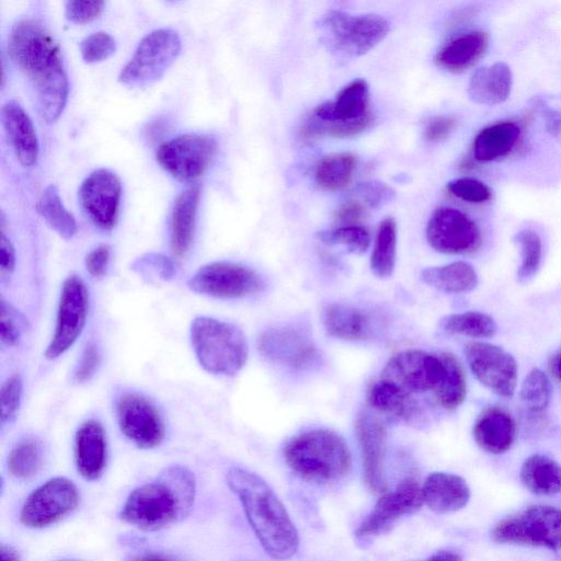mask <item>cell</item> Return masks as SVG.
<instances>
[{"label": "cell", "instance_id": "1", "mask_svg": "<svg viewBox=\"0 0 561 561\" xmlns=\"http://www.w3.org/2000/svg\"><path fill=\"white\" fill-rule=\"evenodd\" d=\"M8 51L33 87L43 119L56 122L67 103L68 80L59 45L50 32L37 21H19L10 32Z\"/></svg>", "mask_w": 561, "mask_h": 561}, {"label": "cell", "instance_id": "2", "mask_svg": "<svg viewBox=\"0 0 561 561\" xmlns=\"http://www.w3.org/2000/svg\"><path fill=\"white\" fill-rule=\"evenodd\" d=\"M226 482L265 552L277 560L291 558L299 547L298 531L273 489L257 474L238 467L229 469Z\"/></svg>", "mask_w": 561, "mask_h": 561}, {"label": "cell", "instance_id": "3", "mask_svg": "<svg viewBox=\"0 0 561 561\" xmlns=\"http://www.w3.org/2000/svg\"><path fill=\"white\" fill-rule=\"evenodd\" d=\"M196 493L194 474L185 467L163 469L127 496L121 518L146 531H154L183 519L191 511Z\"/></svg>", "mask_w": 561, "mask_h": 561}, {"label": "cell", "instance_id": "4", "mask_svg": "<svg viewBox=\"0 0 561 561\" xmlns=\"http://www.w3.org/2000/svg\"><path fill=\"white\" fill-rule=\"evenodd\" d=\"M288 467L304 479L331 482L345 477L352 468L346 440L336 432L317 428L304 432L284 447Z\"/></svg>", "mask_w": 561, "mask_h": 561}, {"label": "cell", "instance_id": "5", "mask_svg": "<svg viewBox=\"0 0 561 561\" xmlns=\"http://www.w3.org/2000/svg\"><path fill=\"white\" fill-rule=\"evenodd\" d=\"M191 342L198 363L210 374L233 376L247 363V339L234 324L197 317L191 324Z\"/></svg>", "mask_w": 561, "mask_h": 561}, {"label": "cell", "instance_id": "6", "mask_svg": "<svg viewBox=\"0 0 561 561\" xmlns=\"http://www.w3.org/2000/svg\"><path fill=\"white\" fill-rule=\"evenodd\" d=\"M317 28L327 48L343 57H358L377 46L388 34V21L373 13L352 15L340 10L325 12Z\"/></svg>", "mask_w": 561, "mask_h": 561}, {"label": "cell", "instance_id": "7", "mask_svg": "<svg viewBox=\"0 0 561 561\" xmlns=\"http://www.w3.org/2000/svg\"><path fill=\"white\" fill-rule=\"evenodd\" d=\"M491 537L499 543L543 547L561 552V508L528 506L500 520Z\"/></svg>", "mask_w": 561, "mask_h": 561}, {"label": "cell", "instance_id": "8", "mask_svg": "<svg viewBox=\"0 0 561 561\" xmlns=\"http://www.w3.org/2000/svg\"><path fill=\"white\" fill-rule=\"evenodd\" d=\"M181 51V38L172 28H158L139 42L129 61L122 68L118 81L142 88L159 80Z\"/></svg>", "mask_w": 561, "mask_h": 561}, {"label": "cell", "instance_id": "9", "mask_svg": "<svg viewBox=\"0 0 561 561\" xmlns=\"http://www.w3.org/2000/svg\"><path fill=\"white\" fill-rule=\"evenodd\" d=\"M217 150L209 135L183 134L163 144L157 150L159 164L174 179L191 182L209 168Z\"/></svg>", "mask_w": 561, "mask_h": 561}, {"label": "cell", "instance_id": "10", "mask_svg": "<svg viewBox=\"0 0 561 561\" xmlns=\"http://www.w3.org/2000/svg\"><path fill=\"white\" fill-rule=\"evenodd\" d=\"M444 373L445 365L440 354L410 350L391 356L382 368L380 378L416 398L427 391L433 392L440 383Z\"/></svg>", "mask_w": 561, "mask_h": 561}, {"label": "cell", "instance_id": "11", "mask_svg": "<svg viewBox=\"0 0 561 561\" xmlns=\"http://www.w3.org/2000/svg\"><path fill=\"white\" fill-rule=\"evenodd\" d=\"M191 290L217 298H241L264 287L260 274L243 264L218 261L202 266L187 282Z\"/></svg>", "mask_w": 561, "mask_h": 561}, {"label": "cell", "instance_id": "12", "mask_svg": "<svg viewBox=\"0 0 561 561\" xmlns=\"http://www.w3.org/2000/svg\"><path fill=\"white\" fill-rule=\"evenodd\" d=\"M80 500L76 484L64 477L47 480L26 497L20 512L28 528H44L70 514Z\"/></svg>", "mask_w": 561, "mask_h": 561}, {"label": "cell", "instance_id": "13", "mask_svg": "<svg viewBox=\"0 0 561 561\" xmlns=\"http://www.w3.org/2000/svg\"><path fill=\"white\" fill-rule=\"evenodd\" d=\"M89 310V293L80 277L69 276L62 284L56 325L44 353L55 359L66 353L83 331Z\"/></svg>", "mask_w": 561, "mask_h": 561}, {"label": "cell", "instance_id": "14", "mask_svg": "<svg viewBox=\"0 0 561 561\" xmlns=\"http://www.w3.org/2000/svg\"><path fill=\"white\" fill-rule=\"evenodd\" d=\"M430 245L447 254L474 252L481 244V232L477 224L466 214L454 207L436 208L426 226Z\"/></svg>", "mask_w": 561, "mask_h": 561}, {"label": "cell", "instance_id": "15", "mask_svg": "<svg viewBox=\"0 0 561 561\" xmlns=\"http://www.w3.org/2000/svg\"><path fill=\"white\" fill-rule=\"evenodd\" d=\"M463 351L472 374L483 386L502 397L514 394L517 364L510 353L478 341L467 343Z\"/></svg>", "mask_w": 561, "mask_h": 561}, {"label": "cell", "instance_id": "16", "mask_svg": "<svg viewBox=\"0 0 561 561\" xmlns=\"http://www.w3.org/2000/svg\"><path fill=\"white\" fill-rule=\"evenodd\" d=\"M116 411L122 433L137 447L154 448L164 439L163 420L157 408L142 396L122 394Z\"/></svg>", "mask_w": 561, "mask_h": 561}, {"label": "cell", "instance_id": "17", "mask_svg": "<svg viewBox=\"0 0 561 561\" xmlns=\"http://www.w3.org/2000/svg\"><path fill=\"white\" fill-rule=\"evenodd\" d=\"M423 504L422 489L415 479L403 480L394 490L385 492L371 512L359 524L356 536L368 539L379 536L402 516L419 510Z\"/></svg>", "mask_w": 561, "mask_h": 561}, {"label": "cell", "instance_id": "18", "mask_svg": "<svg viewBox=\"0 0 561 561\" xmlns=\"http://www.w3.org/2000/svg\"><path fill=\"white\" fill-rule=\"evenodd\" d=\"M122 195L118 176L107 169L91 172L79 190V201L94 222L102 230H111L117 220Z\"/></svg>", "mask_w": 561, "mask_h": 561}, {"label": "cell", "instance_id": "19", "mask_svg": "<svg viewBox=\"0 0 561 561\" xmlns=\"http://www.w3.org/2000/svg\"><path fill=\"white\" fill-rule=\"evenodd\" d=\"M355 433L362 455L365 484L370 492L382 494L388 488L385 472L386 426L381 420L365 411L356 420Z\"/></svg>", "mask_w": 561, "mask_h": 561}, {"label": "cell", "instance_id": "20", "mask_svg": "<svg viewBox=\"0 0 561 561\" xmlns=\"http://www.w3.org/2000/svg\"><path fill=\"white\" fill-rule=\"evenodd\" d=\"M260 353L277 364L302 369L311 366L318 351L309 336L296 329H270L257 340Z\"/></svg>", "mask_w": 561, "mask_h": 561}, {"label": "cell", "instance_id": "21", "mask_svg": "<svg viewBox=\"0 0 561 561\" xmlns=\"http://www.w3.org/2000/svg\"><path fill=\"white\" fill-rule=\"evenodd\" d=\"M311 116L323 123H353L373 116L367 82L364 79L351 81L333 101L318 105Z\"/></svg>", "mask_w": 561, "mask_h": 561}, {"label": "cell", "instance_id": "22", "mask_svg": "<svg viewBox=\"0 0 561 561\" xmlns=\"http://www.w3.org/2000/svg\"><path fill=\"white\" fill-rule=\"evenodd\" d=\"M107 447L101 423L90 420L75 436V460L79 473L89 481L98 480L106 466Z\"/></svg>", "mask_w": 561, "mask_h": 561}, {"label": "cell", "instance_id": "23", "mask_svg": "<svg viewBox=\"0 0 561 561\" xmlns=\"http://www.w3.org/2000/svg\"><path fill=\"white\" fill-rule=\"evenodd\" d=\"M516 436V423L508 411L499 405H490L479 414L473 437L485 451L500 455L507 451Z\"/></svg>", "mask_w": 561, "mask_h": 561}, {"label": "cell", "instance_id": "24", "mask_svg": "<svg viewBox=\"0 0 561 561\" xmlns=\"http://www.w3.org/2000/svg\"><path fill=\"white\" fill-rule=\"evenodd\" d=\"M1 119L19 162L24 167L34 165L38 158L39 144L28 114L18 102L9 101L1 108Z\"/></svg>", "mask_w": 561, "mask_h": 561}, {"label": "cell", "instance_id": "25", "mask_svg": "<svg viewBox=\"0 0 561 561\" xmlns=\"http://www.w3.org/2000/svg\"><path fill=\"white\" fill-rule=\"evenodd\" d=\"M366 397L370 408L393 420L410 423L422 416V405L416 398L380 377L369 385Z\"/></svg>", "mask_w": 561, "mask_h": 561}, {"label": "cell", "instance_id": "26", "mask_svg": "<svg viewBox=\"0 0 561 561\" xmlns=\"http://www.w3.org/2000/svg\"><path fill=\"white\" fill-rule=\"evenodd\" d=\"M421 489L423 503L437 513L458 511L470 499V489L465 479L453 473L433 472Z\"/></svg>", "mask_w": 561, "mask_h": 561}, {"label": "cell", "instance_id": "27", "mask_svg": "<svg viewBox=\"0 0 561 561\" xmlns=\"http://www.w3.org/2000/svg\"><path fill=\"white\" fill-rule=\"evenodd\" d=\"M199 197V187L191 186L174 201L170 218V248L176 259L183 257L193 243Z\"/></svg>", "mask_w": 561, "mask_h": 561}, {"label": "cell", "instance_id": "28", "mask_svg": "<svg viewBox=\"0 0 561 561\" xmlns=\"http://www.w3.org/2000/svg\"><path fill=\"white\" fill-rule=\"evenodd\" d=\"M489 47V35L482 31L460 34L446 43L436 54L435 61L449 72H462L476 65Z\"/></svg>", "mask_w": 561, "mask_h": 561}, {"label": "cell", "instance_id": "29", "mask_svg": "<svg viewBox=\"0 0 561 561\" xmlns=\"http://www.w3.org/2000/svg\"><path fill=\"white\" fill-rule=\"evenodd\" d=\"M322 321L328 334L344 341L366 340L373 331L368 313L340 302L329 304L323 308Z\"/></svg>", "mask_w": 561, "mask_h": 561}, {"label": "cell", "instance_id": "30", "mask_svg": "<svg viewBox=\"0 0 561 561\" xmlns=\"http://www.w3.org/2000/svg\"><path fill=\"white\" fill-rule=\"evenodd\" d=\"M512 83L511 68L505 62L497 61L474 71L469 81L468 93L477 103L499 104L510 96Z\"/></svg>", "mask_w": 561, "mask_h": 561}, {"label": "cell", "instance_id": "31", "mask_svg": "<svg viewBox=\"0 0 561 561\" xmlns=\"http://www.w3.org/2000/svg\"><path fill=\"white\" fill-rule=\"evenodd\" d=\"M520 128L513 122H501L486 126L473 140V157L486 162L508 154L516 146Z\"/></svg>", "mask_w": 561, "mask_h": 561}, {"label": "cell", "instance_id": "32", "mask_svg": "<svg viewBox=\"0 0 561 561\" xmlns=\"http://www.w3.org/2000/svg\"><path fill=\"white\" fill-rule=\"evenodd\" d=\"M421 276L425 284L446 294L467 293L478 284L476 270L465 261L427 267Z\"/></svg>", "mask_w": 561, "mask_h": 561}, {"label": "cell", "instance_id": "33", "mask_svg": "<svg viewBox=\"0 0 561 561\" xmlns=\"http://www.w3.org/2000/svg\"><path fill=\"white\" fill-rule=\"evenodd\" d=\"M520 480L535 494H561V466L548 456H529L522 466Z\"/></svg>", "mask_w": 561, "mask_h": 561}, {"label": "cell", "instance_id": "34", "mask_svg": "<svg viewBox=\"0 0 561 561\" xmlns=\"http://www.w3.org/2000/svg\"><path fill=\"white\" fill-rule=\"evenodd\" d=\"M445 373L440 383L433 391L435 402L443 409H457L465 400L467 381L463 368L457 357L450 353H440Z\"/></svg>", "mask_w": 561, "mask_h": 561}, {"label": "cell", "instance_id": "35", "mask_svg": "<svg viewBox=\"0 0 561 561\" xmlns=\"http://www.w3.org/2000/svg\"><path fill=\"white\" fill-rule=\"evenodd\" d=\"M355 167L356 158L350 152L325 156L316 165V182L325 191L342 190L352 181Z\"/></svg>", "mask_w": 561, "mask_h": 561}, {"label": "cell", "instance_id": "36", "mask_svg": "<svg viewBox=\"0 0 561 561\" xmlns=\"http://www.w3.org/2000/svg\"><path fill=\"white\" fill-rule=\"evenodd\" d=\"M397 255V224L386 217L378 226L370 255V270L379 278L390 277L394 271Z\"/></svg>", "mask_w": 561, "mask_h": 561}, {"label": "cell", "instance_id": "37", "mask_svg": "<svg viewBox=\"0 0 561 561\" xmlns=\"http://www.w3.org/2000/svg\"><path fill=\"white\" fill-rule=\"evenodd\" d=\"M37 211L61 238L71 239L77 232L75 217L66 209L56 185H48L39 196Z\"/></svg>", "mask_w": 561, "mask_h": 561}, {"label": "cell", "instance_id": "38", "mask_svg": "<svg viewBox=\"0 0 561 561\" xmlns=\"http://www.w3.org/2000/svg\"><path fill=\"white\" fill-rule=\"evenodd\" d=\"M439 324L449 334L482 339L493 336L497 329L494 319L480 311L451 313L442 318Z\"/></svg>", "mask_w": 561, "mask_h": 561}, {"label": "cell", "instance_id": "39", "mask_svg": "<svg viewBox=\"0 0 561 561\" xmlns=\"http://www.w3.org/2000/svg\"><path fill=\"white\" fill-rule=\"evenodd\" d=\"M43 457L41 440L35 437H25L12 448L8 458V469L16 479H30L41 469Z\"/></svg>", "mask_w": 561, "mask_h": 561}, {"label": "cell", "instance_id": "40", "mask_svg": "<svg viewBox=\"0 0 561 561\" xmlns=\"http://www.w3.org/2000/svg\"><path fill=\"white\" fill-rule=\"evenodd\" d=\"M317 238L329 245H342L351 253L360 254L370 244V234L359 225L340 226L317 232Z\"/></svg>", "mask_w": 561, "mask_h": 561}, {"label": "cell", "instance_id": "41", "mask_svg": "<svg viewBox=\"0 0 561 561\" xmlns=\"http://www.w3.org/2000/svg\"><path fill=\"white\" fill-rule=\"evenodd\" d=\"M551 383L548 376L540 369H531L520 388V399L533 413L543 412L550 402Z\"/></svg>", "mask_w": 561, "mask_h": 561}, {"label": "cell", "instance_id": "42", "mask_svg": "<svg viewBox=\"0 0 561 561\" xmlns=\"http://www.w3.org/2000/svg\"><path fill=\"white\" fill-rule=\"evenodd\" d=\"M514 241L520 250V265L517 271V280H529L537 273L541 262V240L538 233L524 229L516 233Z\"/></svg>", "mask_w": 561, "mask_h": 561}, {"label": "cell", "instance_id": "43", "mask_svg": "<svg viewBox=\"0 0 561 561\" xmlns=\"http://www.w3.org/2000/svg\"><path fill=\"white\" fill-rule=\"evenodd\" d=\"M115 50V39L105 32L92 33L80 43L82 59L88 64L105 60L111 57Z\"/></svg>", "mask_w": 561, "mask_h": 561}, {"label": "cell", "instance_id": "44", "mask_svg": "<svg viewBox=\"0 0 561 561\" xmlns=\"http://www.w3.org/2000/svg\"><path fill=\"white\" fill-rule=\"evenodd\" d=\"M22 391L23 383L20 375L14 374L3 381L0 390L1 424L10 423L16 416Z\"/></svg>", "mask_w": 561, "mask_h": 561}, {"label": "cell", "instance_id": "45", "mask_svg": "<svg viewBox=\"0 0 561 561\" xmlns=\"http://www.w3.org/2000/svg\"><path fill=\"white\" fill-rule=\"evenodd\" d=\"M447 190L457 198L468 203H484L492 197L486 184L472 178H459L447 184Z\"/></svg>", "mask_w": 561, "mask_h": 561}, {"label": "cell", "instance_id": "46", "mask_svg": "<svg viewBox=\"0 0 561 561\" xmlns=\"http://www.w3.org/2000/svg\"><path fill=\"white\" fill-rule=\"evenodd\" d=\"M24 319L7 301H0V337L7 346H15L22 334Z\"/></svg>", "mask_w": 561, "mask_h": 561}, {"label": "cell", "instance_id": "47", "mask_svg": "<svg viewBox=\"0 0 561 561\" xmlns=\"http://www.w3.org/2000/svg\"><path fill=\"white\" fill-rule=\"evenodd\" d=\"M103 8V1H67L65 5V16L72 23L83 24L100 16Z\"/></svg>", "mask_w": 561, "mask_h": 561}, {"label": "cell", "instance_id": "48", "mask_svg": "<svg viewBox=\"0 0 561 561\" xmlns=\"http://www.w3.org/2000/svg\"><path fill=\"white\" fill-rule=\"evenodd\" d=\"M356 191L364 204L370 207L389 203L394 197V191L390 186L377 181L360 183Z\"/></svg>", "mask_w": 561, "mask_h": 561}, {"label": "cell", "instance_id": "49", "mask_svg": "<svg viewBox=\"0 0 561 561\" xmlns=\"http://www.w3.org/2000/svg\"><path fill=\"white\" fill-rule=\"evenodd\" d=\"M101 359V353L96 345L87 344L75 369L73 379L79 383L90 380L98 370Z\"/></svg>", "mask_w": 561, "mask_h": 561}, {"label": "cell", "instance_id": "50", "mask_svg": "<svg viewBox=\"0 0 561 561\" xmlns=\"http://www.w3.org/2000/svg\"><path fill=\"white\" fill-rule=\"evenodd\" d=\"M110 254L107 245H99L88 253L85 267L92 277L102 278L106 274Z\"/></svg>", "mask_w": 561, "mask_h": 561}, {"label": "cell", "instance_id": "51", "mask_svg": "<svg viewBox=\"0 0 561 561\" xmlns=\"http://www.w3.org/2000/svg\"><path fill=\"white\" fill-rule=\"evenodd\" d=\"M456 122L451 117L436 116L427 121L424 135L430 141H439L445 139L454 129Z\"/></svg>", "mask_w": 561, "mask_h": 561}, {"label": "cell", "instance_id": "52", "mask_svg": "<svg viewBox=\"0 0 561 561\" xmlns=\"http://www.w3.org/2000/svg\"><path fill=\"white\" fill-rule=\"evenodd\" d=\"M364 216V205L359 201H348L336 211V220L342 226L358 225Z\"/></svg>", "mask_w": 561, "mask_h": 561}, {"label": "cell", "instance_id": "53", "mask_svg": "<svg viewBox=\"0 0 561 561\" xmlns=\"http://www.w3.org/2000/svg\"><path fill=\"white\" fill-rule=\"evenodd\" d=\"M15 250L11 240L1 229L0 237V270L3 277L10 275L15 268Z\"/></svg>", "mask_w": 561, "mask_h": 561}, {"label": "cell", "instance_id": "54", "mask_svg": "<svg viewBox=\"0 0 561 561\" xmlns=\"http://www.w3.org/2000/svg\"><path fill=\"white\" fill-rule=\"evenodd\" d=\"M543 117L546 129L551 135L556 136L561 130V112L547 106L542 101L536 103Z\"/></svg>", "mask_w": 561, "mask_h": 561}, {"label": "cell", "instance_id": "55", "mask_svg": "<svg viewBox=\"0 0 561 561\" xmlns=\"http://www.w3.org/2000/svg\"><path fill=\"white\" fill-rule=\"evenodd\" d=\"M425 561H462V558L455 551L442 550L432 554Z\"/></svg>", "mask_w": 561, "mask_h": 561}, {"label": "cell", "instance_id": "56", "mask_svg": "<svg viewBox=\"0 0 561 561\" xmlns=\"http://www.w3.org/2000/svg\"><path fill=\"white\" fill-rule=\"evenodd\" d=\"M129 561H176L171 556L158 552H147L131 558Z\"/></svg>", "mask_w": 561, "mask_h": 561}, {"label": "cell", "instance_id": "57", "mask_svg": "<svg viewBox=\"0 0 561 561\" xmlns=\"http://www.w3.org/2000/svg\"><path fill=\"white\" fill-rule=\"evenodd\" d=\"M549 369L553 377L561 382V350L550 358Z\"/></svg>", "mask_w": 561, "mask_h": 561}, {"label": "cell", "instance_id": "58", "mask_svg": "<svg viewBox=\"0 0 561 561\" xmlns=\"http://www.w3.org/2000/svg\"><path fill=\"white\" fill-rule=\"evenodd\" d=\"M0 561H20L18 552L10 546L1 545Z\"/></svg>", "mask_w": 561, "mask_h": 561}]
</instances>
